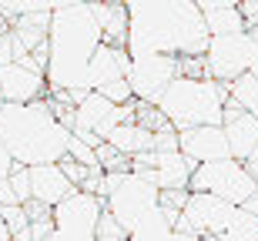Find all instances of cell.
<instances>
[{
    "mask_svg": "<svg viewBox=\"0 0 258 241\" xmlns=\"http://www.w3.org/2000/svg\"><path fill=\"white\" fill-rule=\"evenodd\" d=\"M127 7V57H205L208 30L198 0H131Z\"/></svg>",
    "mask_w": 258,
    "mask_h": 241,
    "instance_id": "cell-1",
    "label": "cell"
},
{
    "mask_svg": "<svg viewBox=\"0 0 258 241\" xmlns=\"http://www.w3.org/2000/svg\"><path fill=\"white\" fill-rule=\"evenodd\" d=\"M104 44L101 27L94 20L91 4L81 0H67V4H54L47 27V94H67L74 97V104L87 91V67L97 47Z\"/></svg>",
    "mask_w": 258,
    "mask_h": 241,
    "instance_id": "cell-2",
    "label": "cell"
},
{
    "mask_svg": "<svg viewBox=\"0 0 258 241\" xmlns=\"http://www.w3.org/2000/svg\"><path fill=\"white\" fill-rule=\"evenodd\" d=\"M71 137V127L57 121L47 97L30 104H0V144L7 147L17 168L60 164Z\"/></svg>",
    "mask_w": 258,
    "mask_h": 241,
    "instance_id": "cell-3",
    "label": "cell"
},
{
    "mask_svg": "<svg viewBox=\"0 0 258 241\" xmlns=\"http://www.w3.org/2000/svg\"><path fill=\"white\" fill-rule=\"evenodd\" d=\"M154 107L178 134L191 131V127H221L225 107H228V87L215 84L211 77H181L178 74Z\"/></svg>",
    "mask_w": 258,
    "mask_h": 241,
    "instance_id": "cell-4",
    "label": "cell"
},
{
    "mask_svg": "<svg viewBox=\"0 0 258 241\" xmlns=\"http://www.w3.org/2000/svg\"><path fill=\"white\" fill-rule=\"evenodd\" d=\"M258 60V30H241V34H228V37H211L208 50H205V77L215 84L228 87L238 77H245Z\"/></svg>",
    "mask_w": 258,
    "mask_h": 241,
    "instance_id": "cell-5",
    "label": "cell"
},
{
    "mask_svg": "<svg viewBox=\"0 0 258 241\" xmlns=\"http://www.w3.org/2000/svg\"><path fill=\"white\" fill-rule=\"evenodd\" d=\"M188 191L211 194V198H218V201H228V204H235V208H241V204H248L258 194V184H255V178L245 171L241 161L225 157V161L195 168Z\"/></svg>",
    "mask_w": 258,
    "mask_h": 241,
    "instance_id": "cell-6",
    "label": "cell"
},
{
    "mask_svg": "<svg viewBox=\"0 0 258 241\" xmlns=\"http://www.w3.org/2000/svg\"><path fill=\"white\" fill-rule=\"evenodd\" d=\"M178 74H181V67H178L174 57H151V54H148V57H131L124 84H127V91H131L134 104L154 107Z\"/></svg>",
    "mask_w": 258,
    "mask_h": 241,
    "instance_id": "cell-7",
    "label": "cell"
},
{
    "mask_svg": "<svg viewBox=\"0 0 258 241\" xmlns=\"http://www.w3.org/2000/svg\"><path fill=\"white\" fill-rule=\"evenodd\" d=\"M101 214H104V201H101V194L71 191L57 208H50V221H54V231L94 238Z\"/></svg>",
    "mask_w": 258,
    "mask_h": 241,
    "instance_id": "cell-8",
    "label": "cell"
},
{
    "mask_svg": "<svg viewBox=\"0 0 258 241\" xmlns=\"http://www.w3.org/2000/svg\"><path fill=\"white\" fill-rule=\"evenodd\" d=\"M47 97V77L37 57H24L10 67H0V104H30Z\"/></svg>",
    "mask_w": 258,
    "mask_h": 241,
    "instance_id": "cell-9",
    "label": "cell"
},
{
    "mask_svg": "<svg viewBox=\"0 0 258 241\" xmlns=\"http://www.w3.org/2000/svg\"><path fill=\"white\" fill-rule=\"evenodd\" d=\"M131 171H141L154 181L158 191H181L191 184L195 164L181 154V151H151L131 161Z\"/></svg>",
    "mask_w": 258,
    "mask_h": 241,
    "instance_id": "cell-10",
    "label": "cell"
},
{
    "mask_svg": "<svg viewBox=\"0 0 258 241\" xmlns=\"http://www.w3.org/2000/svg\"><path fill=\"white\" fill-rule=\"evenodd\" d=\"M178 144H181V154L188 157L195 168L231 157L221 127H191V131H181V134H178Z\"/></svg>",
    "mask_w": 258,
    "mask_h": 241,
    "instance_id": "cell-11",
    "label": "cell"
},
{
    "mask_svg": "<svg viewBox=\"0 0 258 241\" xmlns=\"http://www.w3.org/2000/svg\"><path fill=\"white\" fill-rule=\"evenodd\" d=\"M221 131H225V141H228V154L235 157V161L245 164L258 151V117L238 111L231 101H228V107H225Z\"/></svg>",
    "mask_w": 258,
    "mask_h": 241,
    "instance_id": "cell-12",
    "label": "cell"
},
{
    "mask_svg": "<svg viewBox=\"0 0 258 241\" xmlns=\"http://www.w3.org/2000/svg\"><path fill=\"white\" fill-rule=\"evenodd\" d=\"M27 178H30V201L40 204V208H57L71 191H77L60 164L27 168Z\"/></svg>",
    "mask_w": 258,
    "mask_h": 241,
    "instance_id": "cell-13",
    "label": "cell"
},
{
    "mask_svg": "<svg viewBox=\"0 0 258 241\" xmlns=\"http://www.w3.org/2000/svg\"><path fill=\"white\" fill-rule=\"evenodd\" d=\"M127 64H131V57H127L124 47H107V44H101L97 54L91 57V67H87V91L94 94V91H104L107 84L124 81Z\"/></svg>",
    "mask_w": 258,
    "mask_h": 241,
    "instance_id": "cell-14",
    "label": "cell"
},
{
    "mask_svg": "<svg viewBox=\"0 0 258 241\" xmlns=\"http://www.w3.org/2000/svg\"><path fill=\"white\" fill-rule=\"evenodd\" d=\"M198 10H201V20H205L208 37H228V34L248 30L235 0H198Z\"/></svg>",
    "mask_w": 258,
    "mask_h": 241,
    "instance_id": "cell-15",
    "label": "cell"
},
{
    "mask_svg": "<svg viewBox=\"0 0 258 241\" xmlns=\"http://www.w3.org/2000/svg\"><path fill=\"white\" fill-rule=\"evenodd\" d=\"M104 144L114 147L117 154H124L127 161H134V157L151 154V151H154V134H151V131H144L141 124H134V121H124V124H117L114 131L107 134Z\"/></svg>",
    "mask_w": 258,
    "mask_h": 241,
    "instance_id": "cell-16",
    "label": "cell"
},
{
    "mask_svg": "<svg viewBox=\"0 0 258 241\" xmlns=\"http://www.w3.org/2000/svg\"><path fill=\"white\" fill-rule=\"evenodd\" d=\"M94 20L101 27L107 47H124L127 44V7L124 4H91Z\"/></svg>",
    "mask_w": 258,
    "mask_h": 241,
    "instance_id": "cell-17",
    "label": "cell"
},
{
    "mask_svg": "<svg viewBox=\"0 0 258 241\" xmlns=\"http://www.w3.org/2000/svg\"><path fill=\"white\" fill-rule=\"evenodd\" d=\"M228 101L238 107V111L258 117V81L251 77V74H245V77H238L235 84H228Z\"/></svg>",
    "mask_w": 258,
    "mask_h": 241,
    "instance_id": "cell-18",
    "label": "cell"
},
{
    "mask_svg": "<svg viewBox=\"0 0 258 241\" xmlns=\"http://www.w3.org/2000/svg\"><path fill=\"white\" fill-rule=\"evenodd\" d=\"M218 241H258V214L238 208L235 218L228 221V228H225V234H221Z\"/></svg>",
    "mask_w": 258,
    "mask_h": 241,
    "instance_id": "cell-19",
    "label": "cell"
},
{
    "mask_svg": "<svg viewBox=\"0 0 258 241\" xmlns=\"http://www.w3.org/2000/svg\"><path fill=\"white\" fill-rule=\"evenodd\" d=\"M0 218H4V224H7V231H10L14 241L27 238L30 218H27V208H24V204H7V208H0Z\"/></svg>",
    "mask_w": 258,
    "mask_h": 241,
    "instance_id": "cell-20",
    "label": "cell"
},
{
    "mask_svg": "<svg viewBox=\"0 0 258 241\" xmlns=\"http://www.w3.org/2000/svg\"><path fill=\"white\" fill-rule=\"evenodd\" d=\"M27 57V50L20 47V40L14 30H7V34H0V67H10V64H17V60Z\"/></svg>",
    "mask_w": 258,
    "mask_h": 241,
    "instance_id": "cell-21",
    "label": "cell"
},
{
    "mask_svg": "<svg viewBox=\"0 0 258 241\" xmlns=\"http://www.w3.org/2000/svg\"><path fill=\"white\" fill-rule=\"evenodd\" d=\"M97 241H131V234L117 224V218H111V214H101V221H97V231H94Z\"/></svg>",
    "mask_w": 258,
    "mask_h": 241,
    "instance_id": "cell-22",
    "label": "cell"
},
{
    "mask_svg": "<svg viewBox=\"0 0 258 241\" xmlns=\"http://www.w3.org/2000/svg\"><path fill=\"white\" fill-rule=\"evenodd\" d=\"M10 191H14V201H17V204H30V178H27V168H14V174H10Z\"/></svg>",
    "mask_w": 258,
    "mask_h": 241,
    "instance_id": "cell-23",
    "label": "cell"
},
{
    "mask_svg": "<svg viewBox=\"0 0 258 241\" xmlns=\"http://www.w3.org/2000/svg\"><path fill=\"white\" fill-rule=\"evenodd\" d=\"M154 151H181L178 144V131H161V134H154Z\"/></svg>",
    "mask_w": 258,
    "mask_h": 241,
    "instance_id": "cell-24",
    "label": "cell"
},
{
    "mask_svg": "<svg viewBox=\"0 0 258 241\" xmlns=\"http://www.w3.org/2000/svg\"><path fill=\"white\" fill-rule=\"evenodd\" d=\"M238 10H241L245 27H248V30H258V0H241Z\"/></svg>",
    "mask_w": 258,
    "mask_h": 241,
    "instance_id": "cell-25",
    "label": "cell"
},
{
    "mask_svg": "<svg viewBox=\"0 0 258 241\" xmlns=\"http://www.w3.org/2000/svg\"><path fill=\"white\" fill-rule=\"evenodd\" d=\"M14 168H17V164H14V157L7 154V147L0 144V181H10V174H14Z\"/></svg>",
    "mask_w": 258,
    "mask_h": 241,
    "instance_id": "cell-26",
    "label": "cell"
},
{
    "mask_svg": "<svg viewBox=\"0 0 258 241\" xmlns=\"http://www.w3.org/2000/svg\"><path fill=\"white\" fill-rule=\"evenodd\" d=\"M245 171H248L251 178H255V184H258V151H255V154L248 157V161H245Z\"/></svg>",
    "mask_w": 258,
    "mask_h": 241,
    "instance_id": "cell-27",
    "label": "cell"
},
{
    "mask_svg": "<svg viewBox=\"0 0 258 241\" xmlns=\"http://www.w3.org/2000/svg\"><path fill=\"white\" fill-rule=\"evenodd\" d=\"M0 241H14V238H10V231H7V224H4V218H0Z\"/></svg>",
    "mask_w": 258,
    "mask_h": 241,
    "instance_id": "cell-28",
    "label": "cell"
},
{
    "mask_svg": "<svg viewBox=\"0 0 258 241\" xmlns=\"http://www.w3.org/2000/svg\"><path fill=\"white\" fill-rule=\"evenodd\" d=\"M7 30H10V24H7V17L0 14V34H7Z\"/></svg>",
    "mask_w": 258,
    "mask_h": 241,
    "instance_id": "cell-29",
    "label": "cell"
},
{
    "mask_svg": "<svg viewBox=\"0 0 258 241\" xmlns=\"http://www.w3.org/2000/svg\"><path fill=\"white\" fill-rule=\"evenodd\" d=\"M248 74H251V77H255V81H258V60H255V67H251V70H248Z\"/></svg>",
    "mask_w": 258,
    "mask_h": 241,
    "instance_id": "cell-30",
    "label": "cell"
}]
</instances>
